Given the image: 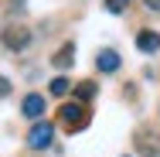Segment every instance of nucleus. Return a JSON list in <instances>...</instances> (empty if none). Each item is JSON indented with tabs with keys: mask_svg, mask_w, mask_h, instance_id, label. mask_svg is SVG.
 <instances>
[{
	"mask_svg": "<svg viewBox=\"0 0 160 157\" xmlns=\"http://www.w3.org/2000/svg\"><path fill=\"white\" fill-rule=\"evenodd\" d=\"M10 10H14V14H21V10H24V0H14V3H10Z\"/></svg>",
	"mask_w": 160,
	"mask_h": 157,
	"instance_id": "14",
	"label": "nucleus"
},
{
	"mask_svg": "<svg viewBox=\"0 0 160 157\" xmlns=\"http://www.w3.org/2000/svg\"><path fill=\"white\" fill-rule=\"evenodd\" d=\"M136 147L143 157H160V137L153 133V126H140L136 130Z\"/></svg>",
	"mask_w": 160,
	"mask_h": 157,
	"instance_id": "4",
	"label": "nucleus"
},
{
	"mask_svg": "<svg viewBox=\"0 0 160 157\" xmlns=\"http://www.w3.org/2000/svg\"><path fill=\"white\" fill-rule=\"evenodd\" d=\"M147 3V10H153V14H160V0H143Z\"/></svg>",
	"mask_w": 160,
	"mask_h": 157,
	"instance_id": "13",
	"label": "nucleus"
},
{
	"mask_svg": "<svg viewBox=\"0 0 160 157\" xmlns=\"http://www.w3.org/2000/svg\"><path fill=\"white\" fill-rule=\"evenodd\" d=\"M96 92H99L96 82H78V86H75V99H78V102H92Z\"/></svg>",
	"mask_w": 160,
	"mask_h": 157,
	"instance_id": "9",
	"label": "nucleus"
},
{
	"mask_svg": "<svg viewBox=\"0 0 160 157\" xmlns=\"http://www.w3.org/2000/svg\"><path fill=\"white\" fill-rule=\"evenodd\" d=\"M75 62V41H65L62 48H58V51H55V55H51V65H55V68H68V65Z\"/></svg>",
	"mask_w": 160,
	"mask_h": 157,
	"instance_id": "8",
	"label": "nucleus"
},
{
	"mask_svg": "<svg viewBox=\"0 0 160 157\" xmlns=\"http://www.w3.org/2000/svg\"><path fill=\"white\" fill-rule=\"evenodd\" d=\"M0 38H3V48H10V51H24V48L31 44V31H28V28H17V24L7 28Z\"/></svg>",
	"mask_w": 160,
	"mask_h": 157,
	"instance_id": "5",
	"label": "nucleus"
},
{
	"mask_svg": "<svg viewBox=\"0 0 160 157\" xmlns=\"http://www.w3.org/2000/svg\"><path fill=\"white\" fill-rule=\"evenodd\" d=\"M58 120L65 123V130H68V133H75V130H85L92 116H89V109H85L82 102H65L62 109H58Z\"/></svg>",
	"mask_w": 160,
	"mask_h": 157,
	"instance_id": "1",
	"label": "nucleus"
},
{
	"mask_svg": "<svg viewBox=\"0 0 160 157\" xmlns=\"http://www.w3.org/2000/svg\"><path fill=\"white\" fill-rule=\"evenodd\" d=\"M119 65H123V58H119V51H112V48H102V51L96 55V68L106 72V75L119 72Z\"/></svg>",
	"mask_w": 160,
	"mask_h": 157,
	"instance_id": "6",
	"label": "nucleus"
},
{
	"mask_svg": "<svg viewBox=\"0 0 160 157\" xmlns=\"http://www.w3.org/2000/svg\"><path fill=\"white\" fill-rule=\"evenodd\" d=\"M21 113H24L31 123H41V120H44V113H48V102H44V96L28 92L24 99H21Z\"/></svg>",
	"mask_w": 160,
	"mask_h": 157,
	"instance_id": "3",
	"label": "nucleus"
},
{
	"mask_svg": "<svg viewBox=\"0 0 160 157\" xmlns=\"http://www.w3.org/2000/svg\"><path fill=\"white\" fill-rule=\"evenodd\" d=\"M48 89H51V96H55V99H62V96H68V92H72V82H68L65 75H55Z\"/></svg>",
	"mask_w": 160,
	"mask_h": 157,
	"instance_id": "10",
	"label": "nucleus"
},
{
	"mask_svg": "<svg viewBox=\"0 0 160 157\" xmlns=\"http://www.w3.org/2000/svg\"><path fill=\"white\" fill-rule=\"evenodd\" d=\"M51 140H55V123H48V120L34 123L31 130H28V137H24V144H28L31 150H48Z\"/></svg>",
	"mask_w": 160,
	"mask_h": 157,
	"instance_id": "2",
	"label": "nucleus"
},
{
	"mask_svg": "<svg viewBox=\"0 0 160 157\" xmlns=\"http://www.w3.org/2000/svg\"><path fill=\"white\" fill-rule=\"evenodd\" d=\"M7 96H10V79L0 75V99H7Z\"/></svg>",
	"mask_w": 160,
	"mask_h": 157,
	"instance_id": "12",
	"label": "nucleus"
},
{
	"mask_svg": "<svg viewBox=\"0 0 160 157\" xmlns=\"http://www.w3.org/2000/svg\"><path fill=\"white\" fill-rule=\"evenodd\" d=\"M136 48H140L143 55H157V51H160V31L143 28V31L136 34Z\"/></svg>",
	"mask_w": 160,
	"mask_h": 157,
	"instance_id": "7",
	"label": "nucleus"
},
{
	"mask_svg": "<svg viewBox=\"0 0 160 157\" xmlns=\"http://www.w3.org/2000/svg\"><path fill=\"white\" fill-rule=\"evenodd\" d=\"M126 7H129V0H106V10L109 14H123Z\"/></svg>",
	"mask_w": 160,
	"mask_h": 157,
	"instance_id": "11",
	"label": "nucleus"
}]
</instances>
